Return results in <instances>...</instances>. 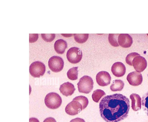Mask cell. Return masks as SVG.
<instances>
[{
    "label": "cell",
    "mask_w": 148,
    "mask_h": 122,
    "mask_svg": "<svg viewBox=\"0 0 148 122\" xmlns=\"http://www.w3.org/2000/svg\"><path fill=\"white\" fill-rule=\"evenodd\" d=\"M129 99L120 94L106 96L99 106L101 117L107 122H118L128 116L130 109Z\"/></svg>",
    "instance_id": "cell-1"
},
{
    "label": "cell",
    "mask_w": 148,
    "mask_h": 122,
    "mask_svg": "<svg viewBox=\"0 0 148 122\" xmlns=\"http://www.w3.org/2000/svg\"><path fill=\"white\" fill-rule=\"evenodd\" d=\"M93 84L92 78L87 75L81 77L77 84L79 92L86 94H88L92 90Z\"/></svg>",
    "instance_id": "cell-2"
},
{
    "label": "cell",
    "mask_w": 148,
    "mask_h": 122,
    "mask_svg": "<svg viewBox=\"0 0 148 122\" xmlns=\"http://www.w3.org/2000/svg\"><path fill=\"white\" fill-rule=\"evenodd\" d=\"M45 103L47 107L55 109L59 108L62 103L61 97L56 93L51 92L46 95L45 99Z\"/></svg>",
    "instance_id": "cell-3"
},
{
    "label": "cell",
    "mask_w": 148,
    "mask_h": 122,
    "mask_svg": "<svg viewBox=\"0 0 148 122\" xmlns=\"http://www.w3.org/2000/svg\"><path fill=\"white\" fill-rule=\"evenodd\" d=\"M46 67L44 63L39 61L32 63L29 67L30 75L34 77H40L44 74Z\"/></svg>",
    "instance_id": "cell-4"
},
{
    "label": "cell",
    "mask_w": 148,
    "mask_h": 122,
    "mask_svg": "<svg viewBox=\"0 0 148 122\" xmlns=\"http://www.w3.org/2000/svg\"><path fill=\"white\" fill-rule=\"evenodd\" d=\"M68 61L73 64L79 63L82 57L81 50L77 47H73L70 48L67 51L66 54Z\"/></svg>",
    "instance_id": "cell-5"
},
{
    "label": "cell",
    "mask_w": 148,
    "mask_h": 122,
    "mask_svg": "<svg viewBox=\"0 0 148 122\" xmlns=\"http://www.w3.org/2000/svg\"><path fill=\"white\" fill-rule=\"evenodd\" d=\"M48 66L53 72L57 73L62 70L64 66V61L60 57L53 56L49 59Z\"/></svg>",
    "instance_id": "cell-6"
},
{
    "label": "cell",
    "mask_w": 148,
    "mask_h": 122,
    "mask_svg": "<svg viewBox=\"0 0 148 122\" xmlns=\"http://www.w3.org/2000/svg\"><path fill=\"white\" fill-rule=\"evenodd\" d=\"M82 110L81 104L79 101L75 100H72L69 103L65 108L66 112L71 116L77 114Z\"/></svg>",
    "instance_id": "cell-7"
},
{
    "label": "cell",
    "mask_w": 148,
    "mask_h": 122,
    "mask_svg": "<svg viewBox=\"0 0 148 122\" xmlns=\"http://www.w3.org/2000/svg\"><path fill=\"white\" fill-rule=\"evenodd\" d=\"M132 64L134 69L139 73L143 71L147 66L146 60L144 57L140 56L135 57L132 60Z\"/></svg>",
    "instance_id": "cell-8"
},
{
    "label": "cell",
    "mask_w": 148,
    "mask_h": 122,
    "mask_svg": "<svg viewBox=\"0 0 148 122\" xmlns=\"http://www.w3.org/2000/svg\"><path fill=\"white\" fill-rule=\"evenodd\" d=\"M96 79L97 82L99 86H105L110 84L111 78L108 72L102 71L97 73Z\"/></svg>",
    "instance_id": "cell-9"
},
{
    "label": "cell",
    "mask_w": 148,
    "mask_h": 122,
    "mask_svg": "<svg viewBox=\"0 0 148 122\" xmlns=\"http://www.w3.org/2000/svg\"><path fill=\"white\" fill-rule=\"evenodd\" d=\"M127 80L130 85L137 86L141 84L143 78L140 73L134 71L128 74L127 77Z\"/></svg>",
    "instance_id": "cell-10"
},
{
    "label": "cell",
    "mask_w": 148,
    "mask_h": 122,
    "mask_svg": "<svg viewBox=\"0 0 148 122\" xmlns=\"http://www.w3.org/2000/svg\"><path fill=\"white\" fill-rule=\"evenodd\" d=\"M113 75L117 77L123 76L125 74L126 69L125 65L122 62H116L112 65L111 68Z\"/></svg>",
    "instance_id": "cell-11"
},
{
    "label": "cell",
    "mask_w": 148,
    "mask_h": 122,
    "mask_svg": "<svg viewBox=\"0 0 148 122\" xmlns=\"http://www.w3.org/2000/svg\"><path fill=\"white\" fill-rule=\"evenodd\" d=\"M118 42L122 47L128 48L131 46L133 43L132 38L128 34H120L118 37Z\"/></svg>",
    "instance_id": "cell-12"
},
{
    "label": "cell",
    "mask_w": 148,
    "mask_h": 122,
    "mask_svg": "<svg viewBox=\"0 0 148 122\" xmlns=\"http://www.w3.org/2000/svg\"><path fill=\"white\" fill-rule=\"evenodd\" d=\"M75 90L74 85L68 82L61 84L59 88L60 93L66 97L71 95Z\"/></svg>",
    "instance_id": "cell-13"
},
{
    "label": "cell",
    "mask_w": 148,
    "mask_h": 122,
    "mask_svg": "<svg viewBox=\"0 0 148 122\" xmlns=\"http://www.w3.org/2000/svg\"><path fill=\"white\" fill-rule=\"evenodd\" d=\"M131 100V107L132 110L135 111L140 110L141 109V98L138 94L132 93L130 96Z\"/></svg>",
    "instance_id": "cell-14"
},
{
    "label": "cell",
    "mask_w": 148,
    "mask_h": 122,
    "mask_svg": "<svg viewBox=\"0 0 148 122\" xmlns=\"http://www.w3.org/2000/svg\"><path fill=\"white\" fill-rule=\"evenodd\" d=\"M67 47L66 41L62 39L57 40L54 44V48L58 54H63Z\"/></svg>",
    "instance_id": "cell-15"
},
{
    "label": "cell",
    "mask_w": 148,
    "mask_h": 122,
    "mask_svg": "<svg viewBox=\"0 0 148 122\" xmlns=\"http://www.w3.org/2000/svg\"><path fill=\"white\" fill-rule=\"evenodd\" d=\"M124 86V83L123 81L121 80H116L113 81L110 88L111 90L113 92L121 91Z\"/></svg>",
    "instance_id": "cell-16"
},
{
    "label": "cell",
    "mask_w": 148,
    "mask_h": 122,
    "mask_svg": "<svg viewBox=\"0 0 148 122\" xmlns=\"http://www.w3.org/2000/svg\"><path fill=\"white\" fill-rule=\"evenodd\" d=\"M78 67H75L70 69L67 71V75L68 78L71 80H75L78 78Z\"/></svg>",
    "instance_id": "cell-17"
},
{
    "label": "cell",
    "mask_w": 148,
    "mask_h": 122,
    "mask_svg": "<svg viewBox=\"0 0 148 122\" xmlns=\"http://www.w3.org/2000/svg\"><path fill=\"white\" fill-rule=\"evenodd\" d=\"M106 95V93L103 90L98 89L94 90L92 95V98L94 101L98 103L101 98Z\"/></svg>",
    "instance_id": "cell-18"
},
{
    "label": "cell",
    "mask_w": 148,
    "mask_h": 122,
    "mask_svg": "<svg viewBox=\"0 0 148 122\" xmlns=\"http://www.w3.org/2000/svg\"><path fill=\"white\" fill-rule=\"evenodd\" d=\"M89 34H74L75 40L79 43L85 42L88 38Z\"/></svg>",
    "instance_id": "cell-19"
},
{
    "label": "cell",
    "mask_w": 148,
    "mask_h": 122,
    "mask_svg": "<svg viewBox=\"0 0 148 122\" xmlns=\"http://www.w3.org/2000/svg\"><path fill=\"white\" fill-rule=\"evenodd\" d=\"M119 34H109L108 39L110 44L113 46L118 47L119 46L118 42Z\"/></svg>",
    "instance_id": "cell-20"
},
{
    "label": "cell",
    "mask_w": 148,
    "mask_h": 122,
    "mask_svg": "<svg viewBox=\"0 0 148 122\" xmlns=\"http://www.w3.org/2000/svg\"><path fill=\"white\" fill-rule=\"evenodd\" d=\"M73 100L77 101L79 102L82 105L83 110L85 109L87 106L88 103V98L84 96H79L75 97Z\"/></svg>",
    "instance_id": "cell-21"
},
{
    "label": "cell",
    "mask_w": 148,
    "mask_h": 122,
    "mask_svg": "<svg viewBox=\"0 0 148 122\" xmlns=\"http://www.w3.org/2000/svg\"><path fill=\"white\" fill-rule=\"evenodd\" d=\"M143 109L148 116V91L145 93L142 98Z\"/></svg>",
    "instance_id": "cell-22"
},
{
    "label": "cell",
    "mask_w": 148,
    "mask_h": 122,
    "mask_svg": "<svg viewBox=\"0 0 148 122\" xmlns=\"http://www.w3.org/2000/svg\"><path fill=\"white\" fill-rule=\"evenodd\" d=\"M140 56V54L136 52H132L129 54L125 58L126 63L129 65L132 66V62L133 59L136 56Z\"/></svg>",
    "instance_id": "cell-23"
},
{
    "label": "cell",
    "mask_w": 148,
    "mask_h": 122,
    "mask_svg": "<svg viewBox=\"0 0 148 122\" xmlns=\"http://www.w3.org/2000/svg\"><path fill=\"white\" fill-rule=\"evenodd\" d=\"M42 38L47 42H51L55 38V34H41Z\"/></svg>",
    "instance_id": "cell-24"
},
{
    "label": "cell",
    "mask_w": 148,
    "mask_h": 122,
    "mask_svg": "<svg viewBox=\"0 0 148 122\" xmlns=\"http://www.w3.org/2000/svg\"><path fill=\"white\" fill-rule=\"evenodd\" d=\"M38 34H29V42H36L38 38Z\"/></svg>",
    "instance_id": "cell-25"
},
{
    "label": "cell",
    "mask_w": 148,
    "mask_h": 122,
    "mask_svg": "<svg viewBox=\"0 0 148 122\" xmlns=\"http://www.w3.org/2000/svg\"><path fill=\"white\" fill-rule=\"evenodd\" d=\"M70 122H85L84 120L81 118H76L71 120Z\"/></svg>",
    "instance_id": "cell-26"
},
{
    "label": "cell",
    "mask_w": 148,
    "mask_h": 122,
    "mask_svg": "<svg viewBox=\"0 0 148 122\" xmlns=\"http://www.w3.org/2000/svg\"><path fill=\"white\" fill-rule=\"evenodd\" d=\"M43 122H56V121L53 118L49 117L45 119Z\"/></svg>",
    "instance_id": "cell-27"
},
{
    "label": "cell",
    "mask_w": 148,
    "mask_h": 122,
    "mask_svg": "<svg viewBox=\"0 0 148 122\" xmlns=\"http://www.w3.org/2000/svg\"><path fill=\"white\" fill-rule=\"evenodd\" d=\"M29 122H39V121L37 119L32 117L29 119Z\"/></svg>",
    "instance_id": "cell-28"
},
{
    "label": "cell",
    "mask_w": 148,
    "mask_h": 122,
    "mask_svg": "<svg viewBox=\"0 0 148 122\" xmlns=\"http://www.w3.org/2000/svg\"><path fill=\"white\" fill-rule=\"evenodd\" d=\"M61 35L64 37H69L73 35L72 34H62Z\"/></svg>",
    "instance_id": "cell-29"
}]
</instances>
